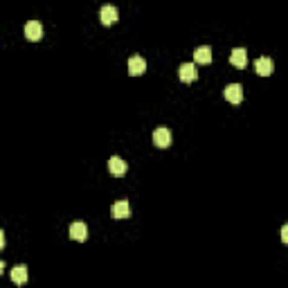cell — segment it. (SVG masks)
Here are the masks:
<instances>
[{
  "mask_svg": "<svg viewBox=\"0 0 288 288\" xmlns=\"http://www.w3.org/2000/svg\"><path fill=\"white\" fill-rule=\"evenodd\" d=\"M230 63L234 65V68H245L248 65V52L243 48H234L232 54H230Z\"/></svg>",
  "mask_w": 288,
  "mask_h": 288,
  "instance_id": "cell-6",
  "label": "cell"
},
{
  "mask_svg": "<svg viewBox=\"0 0 288 288\" xmlns=\"http://www.w3.org/2000/svg\"><path fill=\"white\" fill-rule=\"evenodd\" d=\"M153 144L160 149H167L171 144V131L167 126H158L156 131H153Z\"/></svg>",
  "mask_w": 288,
  "mask_h": 288,
  "instance_id": "cell-1",
  "label": "cell"
},
{
  "mask_svg": "<svg viewBox=\"0 0 288 288\" xmlns=\"http://www.w3.org/2000/svg\"><path fill=\"white\" fill-rule=\"evenodd\" d=\"M254 70H257L259 77H270L275 70V63L273 59H268V57H261V59H257V63H254Z\"/></svg>",
  "mask_w": 288,
  "mask_h": 288,
  "instance_id": "cell-4",
  "label": "cell"
},
{
  "mask_svg": "<svg viewBox=\"0 0 288 288\" xmlns=\"http://www.w3.org/2000/svg\"><path fill=\"white\" fill-rule=\"evenodd\" d=\"M178 77H180V81H185V83L196 81V77H198V72H196V65L194 63H182L180 68H178Z\"/></svg>",
  "mask_w": 288,
  "mask_h": 288,
  "instance_id": "cell-8",
  "label": "cell"
},
{
  "mask_svg": "<svg viewBox=\"0 0 288 288\" xmlns=\"http://www.w3.org/2000/svg\"><path fill=\"white\" fill-rule=\"evenodd\" d=\"M144 70H147V61L142 57H131L128 59V74L131 77H140V74H144Z\"/></svg>",
  "mask_w": 288,
  "mask_h": 288,
  "instance_id": "cell-5",
  "label": "cell"
},
{
  "mask_svg": "<svg viewBox=\"0 0 288 288\" xmlns=\"http://www.w3.org/2000/svg\"><path fill=\"white\" fill-rule=\"evenodd\" d=\"M11 282L18 284V286H23L25 282H27V266H16L14 270H11Z\"/></svg>",
  "mask_w": 288,
  "mask_h": 288,
  "instance_id": "cell-13",
  "label": "cell"
},
{
  "mask_svg": "<svg viewBox=\"0 0 288 288\" xmlns=\"http://www.w3.org/2000/svg\"><path fill=\"white\" fill-rule=\"evenodd\" d=\"M68 232H70V239H74V241H86V236H88V228L81 221H74Z\"/></svg>",
  "mask_w": 288,
  "mask_h": 288,
  "instance_id": "cell-7",
  "label": "cell"
},
{
  "mask_svg": "<svg viewBox=\"0 0 288 288\" xmlns=\"http://www.w3.org/2000/svg\"><path fill=\"white\" fill-rule=\"evenodd\" d=\"M113 216H115V219H128V216H131V205H128L126 200H117V203L113 205Z\"/></svg>",
  "mask_w": 288,
  "mask_h": 288,
  "instance_id": "cell-10",
  "label": "cell"
},
{
  "mask_svg": "<svg viewBox=\"0 0 288 288\" xmlns=\"http://www.w3.org/2000/svg\"><path fill=\"white\" fill-rule=\"evenodd\" d=\"M25 36L30 41H41L43 39V25L39 20H30V23L25 25Z\"/></svg>",
  "mask_w": 288,
  "mask_h": 288,
  "instance_id": "cell-3",
  "label": "cell"
},
{
  "mask_svg": "<svg viewBox=\"0 0 288 288\" xmlns=\"http://www.w3.org/2000/svg\"><path fill=\"white\" fill-rule=\"evenodd\" d=\"M126 162L122 160V158H117V156H113L111 160H108V171H111L113 176H124L126 173Z\"/></svg>",
  "mask_w": 288,
  "mask_h": 288,
  "instance_id": "cell-9",
  "label": "cell"
},
{
  "mask_svg": "<svg viewBox=\"0 0 288 288\" xmlns=\"http://www.w3.org/2000/svg\"><path fill=\"white\" fill-rule=\"evenodd\" d=\"M102 23L104 25H113V23H117V9L113 5H104L102 7Z\"/></svg>",
  "mask_w": 288,
  "mask_h": 288,
  "instance_id": "cell-11",
  "label": "cell"
},
{
  "mask_svg": "<svg viewBox=\"0 0 288 288\" xmlns=\"http://www.w3.org/2000/svg\"><path fill=\"white\" fill-rule=\"evenodd\" d=\"M282 241H284V243L288 245V223H286V225H284V228H282Z\"/></svg>",
  "mask_w": 288,
  "mask_h": 288,
  "instance_id": "cell-14",
  "label": "cell"
},
{
  "mask_svg": "<svg viewBox=\"0 0 288 288\" xmlns=\"http://www.w3.org/2000/svg\"><path fill=\"white\" fill-rule=\"evenodd\" d=\"M225 99L230 104H241L243 102V88H241V83H230L228 88H225Z\"/></svg>",
  "mask_w": 288,
  "mask_h": 288,
  "instance_id": "cell-2",
  "label": "cell"
},
{
  "mask_svg": "<svg viewBox=\"0 0 288 288\" xmlns=\"http://www.w3.org/2000/svg\"><path fill=\"white\" fill-rule=\"evenodd\" d=\"M194 59L196 63H210L212 61V50L207 45H200V48L194 50Z\"/></svg>",
  "mask_w": 288,
  "mask_h": 288,
  "instance_id": "cell-12",
  "label": "cell"
}]
</instances>
